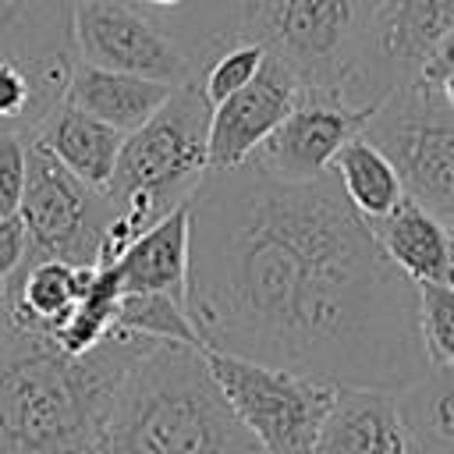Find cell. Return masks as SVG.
Instances as JSON below:
<instances>
[{"mask_svg": "<svg viewBox=\"0 0 454 454\" xmlns=\"http://www.w3.org/2000/svg\"><path fill=\"white\" fill-rule=\"evenodd\" d=\"M114 330L202 348V337H199L184 301L174 298V294H163V291H124L117 298Z\"/></svg>", "mask_w": 454, "mask_h": 454, "instance_id": "cell-22", "label": "cell"}, {"mask_svg": "<svg viewBox=\"0 0 454 454\" xmlns=\"http://www.w3.org/2000/svg\"><path fill=\"white\" fill-rule=\"evenodd\" d=\"M28 181V135L4 128L0 131V216L18 213Z\"/></svg>", "mask_w": 454, "mask_h": 454, "instance_id": "cell-25", "label": "cell"}, {"mask_svg": "<svg viewBox=\"0 0 454 454\" xmlns=\"http://www.w3.org/2000/svg\"><path fill=\"white\" fill-rule=\"evenodd\" d=\"M447 71H454V28L436 43V50H433V57L426 60V67H422V82H429V85H436Z\"/></svg>", "mask_w": 454, "mask_h": 454, "instance_id": "cell-27", "label": "cell"}, {"mask_svg": "<svg viewBox=\"0 0 454 454\" xmlns=\"http://www.w3.org/2000/svg\"><path fill=\"white\" fill-rule=\"evenodd\" d=\"M262 60H266V46L255 43V39H238L227 50H220L209 60V67L199 74V85H202L209 106L220 103V99H227L231 92L245 89L255 78V71L262 67Z\"/></svg>", "mask_w": 454, "mask_h": 454, "instance_id": "cell-23", "label": "cell"}, {"mask_svg": "<svg viewBox=\"0 0 454 454\" xmlns=\"http://www.w3.org/2000/svg\"><path fill=\"white\" fill-rule=\"evenodd\" d=\"M110 213L114 206L106 192L89 188L28 135V181L18 206L28 231V259L99 262V241Z\"/></svg>", "mask_w": 454, "mask_h": 454, "instance_id": "cell-8", "label": "cell"}, {"mask_svg": "<svg viewBox=\"0 0 454 454\" xmlns=\"http://www.w3.org/2000/svg\"><path fill=\"white\" fill-rule=\"evenodd\" d=\"M153 337L110 330L85 355L14 330L0 305V454H89Z\"/></svg>", "mask_w": 454, "mask_h": 454, "instance_id": "cell-2", "label": "cell"}, {"mask_svg": "<svg viewBox=\"0 0 454 454\" xmlns=\"http://www.w3.org/2000/svg\"><path fill=\"white\" fill-rule=\"evenodd\" d=\"M415 454H419V450H415Z\"/></svg>", "mask_w": 454, "mask_h": 454, "instance_id": "cell-30", "label": "cell"}, {"mask_svg": "<svg viewBox=\"0 0 454 454\" xmlns=\"http://www.w3.org/2000/svg\"><path fill=\"white\" fill-rule=\"evenodd\" d=\"M74 0H0V64H21L67 85L78 60Z\"/></svg>", "mask_w": 454, "mask_h": 454, "instance_id": "cell-13", "label": "cell"}, {"mask_svg": "<svg viewBox=\"0 0 454 454\" xmlns=\"http://www.w3.org/2000/svg\"><path fill=\"white\" fill-rule=\"evenodd\" d=\"M450 234H454V227H450Z\"/></svg>", "mask_w": 454, "mask_h": 454, "instance_id": "cell-28", "label": "cell"}, {"mask_svg": "<svg viewBox=\"0 0 454 454\" xmlns=\"http://www.w3.org/2000/svg\"><path fill=\"white\" fill-rule=\"evenodd\" d=\"M170 92H174L170 82L142 78V74H128V71H110V67H99L89 60H74L64 99L128 135V131L142 128L167 103Z\"/></svg>", "mask_w": 454, "mask_h": 454, "instance_id": "cell-17", "label": "cell"}, {"mask_svg": "<svg viewBox=\"0 0 454 454\" xmlns=\"http://www.w3.org/2000/svg\"><path fill=\"white\" fill-rule=\"evenodd\" d=\"M0 131H4V128H0Z\"/></svg>", "mask_w": 454, "mask_h": 454, "instance_id": "cell-29", "label": "cell"}, {"mask_svg": "<svg viewBox=\"0 0 454 454\" xmlns=\"http://www.w3.org/2000/svg\"><path fill=\"white\" fill-rule=\"evenodd\" d=\"M35 142H43L74 177H82L89 188H106L124 145V131L114 124L71 106L67 99L46 114L39 128L28 131Z\"/></svg>", "mask_w": 454, "mask_h": 454, "instance_id": "cell-19", "label": "cell"}, {"mask_svg": "<svg viewBox=\"0 0 454 454\" xmlns=\"http://www.w3.org/2000/svg\"><path fill=\"white\" fill-rule=\"evenodd\" d=\"M28 262V231L18 213L0 216V287Z\"/></svg>", "mask_w": 454, "mask_h": 454, "instance_id": "cell-26", "label": "cell"}, {"mask_svg": "<svg viewBox=\"0 0 454 454\" xmlns=\"http://www.w3.org/2000/svg\"><path fill=\"white\" fill-rule=\"evenodd\" d=\"M372 234L408 280L454 287V234L426 206L404 195L387 216L372 220Z\"/></svg>", "mask_w": 454, "mask_h": 454, "instance_id": "cell-16", "label": "cell"}, {"mask_svg": "<svg viewBox=\"0 0 454 454\" xmlns=\"http://www.w3.org/2000/svg\"><path fill=\"white\" fill-rule=\"evenodd\" d=\"M209 99L199 78L174 85L167 103L135 131L124 135L110 184L103 188L114 213L103 227L99 262L121 252L163 213L188 202L209 170Z\"/></svg>", "mask_w": 454, "mask_h": 454, "instance_id": "cell-4", "label": "cell"}, {"mask_svg": "<svg viewBox=\"0 0 454 454\" xmlns=\"http://www.w3.org/2000/svg\"><path fill=\"white\" fill-rule=\"evenodd\" d=\"M419 330L433 365L454 369V287L419 284Z\"/></svg>", "mask_w": 454, "mask_h": 454, "instance_id": "cell-24", "label": "cell"}, {"mask_svg": "<svg viewBox=\"0 0 454 454\" xmlns=\"http://www.w3.org/2000/svg\"><path fill=\"white\" fill-rule=\"evenodd\" d=\"M188 248H192V216L188 202L163 213L149 223L124 252L114 259L124 291H163L184 301L188 291Z\"/></svg>", "mask_w": 454, "mask_h": 454, "instance_id": "cell-18", "label": "cell"}, {"mask_svg": "<svg viewBox=\"0 0 454 454\" xmlns=\"http://www.w3.org/2000/svg\"><path fill=\"white\" fill-rule=\"evenodd\" d=\"M96 262H67V259H28L4 287L0 305L14 330L50 337L74 301L92 284Z\"/></svg>", "mask_w": 454, "mask_h": 454, "instance_id": "cell-15", "label": "cell"}, {"mask_svg": "<svg viewBox=\"0 0 454 454\" xmlns=\"http://www.w3.org/2000/svg\"><path fill=\"white\" fill-rule=\"evenodd\" d=\"M188 216L184 309L202 348L337 387L401 390L433 365L419 284L387 259L333 170L309 181L252 160L206 170Z\"/></svg>", "mask_w": 454, "mask_h": 454, "instance_id": "cell-1", "label": "cell"}, {"mask_svg": "<svg viewBox=\"0 0 454 454\" xmlns=\"http://www.w3.org/2000/svg\"><path fill=\"white\" fill-rule=\"evenodd\" d=\"M89 454H266L220 394L202 348L153 340Z\"/></svg>", "mask_w": 454, "mask_h": 454, "instance_id": "cell-3", "label": "cell"}, {"mask_svg": "<svg viewBox=\"0 0 454 454\" xmlns=\"http://www.w3.org/2000/svg\"><path fill=\"white\" fill-rule=\"evenodd\" d=\"M372 110L348 106L340 96L323 89H301L291 114L266 135V142L248 156L273 177L309 181L330 170L337 149L355 138Z\"/></svg>", "mask_w": 454, "mask_h": 454, "instance_id": "cell-11", "label": "cell"}, {"mask_svg": "<svg viewBox=\"0 0 454 454\" xmlns=\"http://www.w3.org/2000/svg\"><path fill=\"white\" fill-rule=\"evenodd\" d=\"M419 454H454V369L429 365L397 390Z\"/></svg>", "mask_w": 454, "mask_h": 454, "instance_id": "cell-21", "label": "cell"}, {"mask_svg": "<svg viewBox=\"0 0 454 454\" xmlns=\"http://www.w3.org/2000/svg\"><path fill=\"white\" fill-rule=\"evenodd\" d=\"M454 28V0H380L348 85V103L376 110L394 89L415 82L436 43Z\"/></svg>", "mask_w": 454, "mask_h": 454, "instance_id": "cell-9", "label": "cell"}, {"mask_svg": "<svg viewBox=\"0 0 454 454\" xmlns=\"http://www.w3.org/2000/svg\"><path fill=\"white\" fill-rule=\"evenodd\" d=\"M376 7L380 0H241V32L277 53L301 89H323L348 103Z\"/></svg>", "mask_w": 454, "mask_h": 454, "instance_id": "cell-5", "label": "cell"}, {"mask_svg": "<svg viewBox=\"0 0 454 454\" xmlns=\"http://www.w3.org/2000/svg\"><path fill=\"white\" fill-rule=\"evenodd\" d=\"M71 28L78 60L170 85L199 78L184 50L128 0H74Z\"/></svg>", "mask_w": 454, "mask_h": 454, "instance_id": "cell-10", "label": "cell"}, {"mask_svg": "<svg viewBox=\"0 0 454 454\" xmlns=\"http://www.w3.org/2000/svg\"><path fill=\"white\" fill-rule=\"evenodd\" d=\"M312 454H415L397 390L340 387Z\"/></svg>", "mask_w": 454, "mask_h": 454, "instance_id": "cell-14", "label": "cell"}, {"mask_svg": "<svg viewBox=\"0 0 454 454\" xmlns=\"http://www.w3.org/2000/svg\"><path fill=\"white\" fill-rule=\"evenodd\" d=\"M301 92L298 74L266 50L262 67L255 78L231 92L227 99L213 103L209 114V170H231L241 167L262 142L266 135L291 114L294 99Z\"/></svg>", "mask_w": 454, "mask_h": 454, "instance_id": "cell-12", "label": "cell"}, {"mask_svg": "<svg viewBox=\"0 0 454 454\" xmlns=\"http://www.w3.org/2000/svg\"><path fill=\"white\" fill-rule=\"evenodd\" d=\"M362 135L387 153L404 195L454 227V110L440 89L422 78L394 89Z\"/></svg>", "mask_w": 454, "mask_h": 454, "instance_id": "cell-7", "label": "cell"}, {"mask_svg": "<svg viewBox=\"0 0 454 454\" xmlns=\"http://www.w3.org/2000/svg\"><path fill=\"white\" fill-rule=\"evenodd\" d=\"M340 192L348 195V202L372 223L380 216H387L401 199H404V184L394 170V163L387 160V153L369 142L362 131L355 138H348L333 163H330Z\"/></svg>", "mask_w": 454, "mask_h": 454, "instance_id": "cell-20", "label": "cell"}, {"mask_svg": "<svg viewBox=\"0 0 454 454\" xmlns=\"http://www.w3.org/2000/svg\"><path fill=\"white\" fill-rule=\"evenodd\" d=\"M202 355L220 394L266 454L316 450L326 411L340 390L337 383L213 348H202Z\"/></svg>", "mask_w": 454, "mask_h": 454, "instance_id": "cell-6", "label": "cell"}]
</instances>
